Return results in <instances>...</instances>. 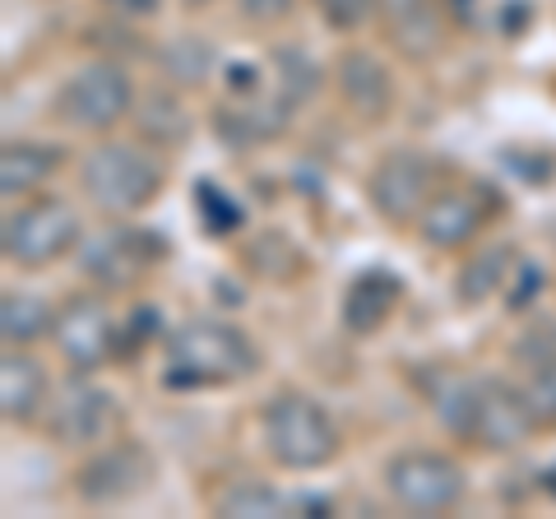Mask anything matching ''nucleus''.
<instances>
[{
    "mask_svg": "<svg viewBox=\"0 0 556 519\" xmlns=\"http://www.w3.org/2000/svg\"><path fill=\"white\" fill-rule=\"evenodd\" d=\"M316 5V14L325 20L329 33H362L371 20H376V10H380V0H311Z\"/></svg>",
    "mask_w": 556,
    "mask_h": 519,
    "instance_id": "obj_25",
    "label": "nucleus"
},
{
    "mask_svg": "<svg viewBox=\"0 0 556 519\" xmlns=\"http://www.w3.org/2000/svg\"><path fill=\"white\" fill-rule=\"evenodd\" d=\"M255 371H260L255 339L232 320L195 316V320H181L163 339V371H159L163 390H177V394L228 390L251 380Z\"/></svg>",
    "mask_w": 556,
    "mask_h": 519,
    "instance_id": "obj_1",
    "label": "nucleus"
},
{
    "mask_svg": "<svg viewBox=\"0 0 556 519\" xmlns=\"http://www.w3.org/2000/svg\"><path fill=\"white\" fill-rule=\"evenodd\" d=\"M525 400L538 413V422H556V357L529 367V376H525Z\"/></svg>",
    "mask_w": 556,
    "mask_h": 519,
    "instance_id": "obj_26",
    "label": "nucleus"
},
{
    "mask_svg": "<svg viewBox=\"0 0 556 519\" xmlns=\"http://www.w3.org/2000/svg\"><path fill=\"white\" fill-rule=\"evenodd\" d=\"M56 306L33 288H5L0 292V339L10 349H33L38 339H51Z\"/></svg>",
    "mask_w": 556,
    "mask_h": 519,
    "instance_id": "obj_19",
    "label": "nucleus"
},
{
    "mask_svg": "<svg viewBox=\"0 0 556 519\" xmlns=\"http://www.w3.org/2000/svg\"><path fill=\"white\" fill-rule=\"evenodd\" d=\"M186 5H208V0H186Z\"/></svg>",
    "mask_w": 556,
    "mask_h": 519,
    "instance_id": "obj_30",
    "label": "nucleus"
},
{
    "mask_svg": "<svg viewBox=\"0 0 556 519\" xmlns=\"http://www.w3.org/2000/svg\"><path fill=\"white\" fill-rule=\"evenodd\" d=\"M65 167V149L47 140H5L0 149V195L5 204L42 195L47 181Z\"/></svg>",
    "mask_w": 556,
    "mask_h": 519,
    "instance_id": "obj_18",
    "label": "nucleus"
},
{
    "mask_svg": "<svg viewBox=\"0 0 556 519\" xmlns=\"http://www.w3.org/2000/svg\"><path fill=\"white\" fill-rule=\"evenodd\" d=\"M51 404V376L28 349H10L0 357V418L10 427L38 422Z\"/></svg>",
    "mask_w": 556,
    "mask_h": 519,
    "instance_id": "obj_16",
    "label": "nucleus"
},
{
    "mask_svg": "<svg viewBox=\"0 0 556 519\" xmlns=\"http://www.w3.org/2000/svg\"><path fill=\"white\" fill-rule=\"evenodd\" d=\"M214 71V47L200 38H177L163 51V75H172L177 84H204Z\"/></svg>",
    "mask_w": 556,
    "mask_h": 519,
    "instance_id": "obj_24",
    "label": "nucleus"
},
{
    "mask_svg": "<svg viewBox=\"0 0 556 519\" xmlns=\"http://www.w3.org/2000/svg\"><path fill=\"white\" fill-rule=\"evenodd\" d=\"M159 478V459L144 441H112L93 445L89 459L75 469V496L93 510H121L135 506Z\"/></svg>",
    "mask_w": 556,
    "mask_h": 519,
    "instance_id": "obj_8",
    "label": "nucleus"
},
{
    "mask_svg": "<svg viewBox=\"0 0 556 519\" xmlns=\"http://www.w3.org/2000/svg\"><path fill=\"white\" fill-rule=\"evenodd\" d=\"M376 20L386 24L390 42L408 61H431L445 47V14L441 0H380Z\"/></svg>",
    "mask_w": 556,
    "mask_h": 519,
    "instance_id": "obj_17",
    "label": "nucleus"
},
{
    "mask_svg": "<svg viewBox=\"0 0 556 519\" xmlns=\"http://www.w3.org/2000/svg\"><path fill=\"white\" fill-rule=\"evenodd\" d=\"M167 260V241L149 228H116L89 241L79 255V269L98 292H130Z\"/></svg>",
    "mask_w": 556,
    "mask_h": 519,
    "instance_id": "obj_11",
    "label": "nucleus"
},
{
    "mask_svg": "<svg viewBox=\"0 0 556 519\" xmlns=\"http://www.w3.org/2000/svg\"><path fill=\"white\" fill-rule=\"evenodd\" d=\"M288 510V496L269 488V482H255V478H237L228 482L218 496H214V515H251V519H265V515H283Z\"/></svg>",
    "mask_w": 556,
    "mask_h": 519,
    "instance_id": "obj_21",
    "label": "nucleus"
},
{
    "mask_svg": "<svg viewBox=\"0 0 556 519\" xmlns=\"http://www.w3.org/2000/svg\"><path fill=\"white\" fill-rule=\"evenodd\" d=\"M441 422L464 441H478L482 450H515L533 436L538 413L525 400V385L482 376V380H455L437 394Z\"/></svg>",
    "mask_w": 556,
    "mask_h": 519,
    "instance_id": "obj_3",
    "label": "nucleus"
},
{
    "mask_svg": "<svg viewBox=\"0 0 556 519\" xmlns=\"http://www.w3.org/2000/svg\"><path fill=\"white\" fill-rule=\"evenodd\" d=\"M260 445L265 455L288 473H316L329 469L343 450L339 422L316 394L302 390H278L260 404Z\"/></svg>",
    "mask_w": 556,
    "mask_h": 519,
    "instance_id": "obj_4",
    "label": "nucleus"
},
{
    "mask_svg": "<svg viewBox=\"0 0 556 519\" xmlns=\"http://www.w3.org/2000/svg\"><path fill=\"white\" fill-rule=\"evenodd\" d=\"M334 93L357 121H386L394 112V75L390 65L367 47H348L334 61Z\"/></svg>",
    "mask_w": 556,
    "mask_h": 519,
    "instance_id": "obj_14",
    "label": "nucleus"
},
{
    "mask_svg": "<svg viewBox=\"0 0 556 519\" xmlns=\"http://www.w3.org/2000/svg\"><path fill=\"white\" fill-rule=\"evenodd\" d=\"M84 241L79 210L61 195H28L14 200L0 223V255L14 269H51Z\"/></svg>",
    "mask_w": 556,
    "mask_h": 519,
    "instance_id": "obj_5",
    "label": "nucleus"
},
{
    "mask_svg": "<svg viewBox=\"0 0 556 519\" xmlns=\"http://www.w3.org/2000/svg\"><path fill=\"white\" fill-rule=\"evenodd\" d=\"M116 422H121V400L89 376H75L70 385L51 394V404H47V436L65 450L102 445L116 431Z\"/></svg>",
    "mask_w": 556,
    "mask_h": 519,
    "instance_id": "obj_12",
    "label": "nucleus"
},
{
    "mask_svg": "<svg viewBox=\"0 0 556 519\" xmlns=\"http://www.w3.org/2000/svg\"><path fill=\"white\" fill-rule=\"evenodd\" d=\"M437 195V163L417 149H386L367 172V204L380 223L408 228Z\"/></svg>",
    "mask_w": 556,
    "mask_h": 519,
    "instance_id": "obj_10",
    "label": "nucleus"
},
{
    "mask_svg": "<svg viewBox=\"0 0 556 519\" xmlns=\"http://www.w3.org/2000/svg\"><path fill=\"white\" fill-rule=\"evenodd\" d=\"M79 190L98 214L108 218H139L159 204L167 190V163L144 140H102L84 153L79 163Z\"/></svg>",
    "mask_w": 556,
    "mask_h": 519,
    "instance_id": "obj_2",
    "label": "nucleus"
},
{
    "mask_svg": "<svg viewBox=\"0 0 556 519\" xmlns=\"http://www.w3.org/2000/svg\"><path fill=\"white\" fill-rule=\"evenodd\" d=\"M404 306V279L390 269H362L339 298V320L353 339H376Z\"/></svg>",
    "mask_w": 556,
    "mask_h": 519,
    "instance_id": "obj_15",
    "label": "nucleus"
},
{
    "mask_svg": "<svg viewBox=\"0 0 556 519\" xmlns=\"http://www.w3.org/2000/svg\"><path fill=\"white\" fill-rule=\"evenodd\" d=\"M274 89L283 93L292 107H302L311 93H320V65L306 56L302 47H283L274 51Z\"/></svg>",
    "mask_w": 556,
    "mask_h": 519,
    "instance_id": "obj_22",
    "label": "nucleus"
},
{
    "mask_svg": "<svg viewBox=\"0 0 556 519\" xmlns=\"http://www.w3.org/2000/svg\"><path fill=\"white\" fill-rule=\"evenodd\" d=\"M515 251L510 246H482L473 251L459 265L455 274V302L459 306H482V302H492L496 292H506L510 288V274H515Z\"/></svg>",
    "mask_w": 556,
    "mask_h": 519,
    "instance_id": "obj_20",
    "label": "nucleus"
},
{
    "mask_svg": "<svg viewBox=\"0 0 556 519\" xmlns=\"http://www.w3.org/2000/svg\"><path fill=\"white\" fill-rule=\"evenodd\" d=\"M195 210H200V223L214 237H232V232H241V223H247L241 200H232L214 177H200L195 181Z\"/></svg>",
    "mask_w": 556,
    "mask_h": 519,
    "instance_id": "obj_23",
    "label": "nucleus"
},
{
    "mask_svg": "<svg viewBox=\"0 0 556 519\" xmlns=\"http://www.w3.org/2000/svg\"><path fill=\"white\" fill-rule=\"evenodd\" d=\"M102 5H112L116 14H126V20H153V14L163 10V0H102Z\"/></svg>",
    "mask_w": 556,
    "mask_h": 519,
    "instance_id": "obj_29",
    "label": "nucleus"
},
{
    "mask_svg": "<svg viewBox=\"0 0 556 519\" xmlns=\"http://www.w3.org/2000/svg\"><path fill=\"white\" fill-rule=\"evenodd\" d=\"M380 482H386L394 506L408 515H450L455 506H464V496H468L464 464L431 445L394 450L386 459V478Z\"/></svg>",
    "mask_w": 556,
    "mask_h": 519,
    "instance_id": "obj_6",
    "label": "nucleus"
},
{
    "mask_svg": "<svg viewBox=\"0 0 556 519\" xmlns=\"http://www.w3.org/2000/svg\"><path fill=\"white\" fill-rule=\"evenodd\" d=\"M547 357H556V325H547V334H538V325L519 334V343H515L519 367H538V362H547Z\"/></svg>",
    "mask_w": 556,
    "mask_h": 519,
    "instance_id": "obj_28",
    "label": "nucleus"
},
{
    "mask_svg": "<svg viewBox=\"0 0 556 519\" xmlns=\"http://www.w3.org/2000/svg\"><path fill=\"white\" fill-rule=\"evenodd\" d=\"M51 343H56L61 362L75 376H93L108 362L121 357V325L108 306V292H70L56 306V325H51Z\"/></svg>",
    "mask_w": 556,
    "mask_h": 519,
    "instance_id": "obj_9",
    "label": "nucleus"
},
{
    "mask_svg": "<svg viewBox=\"0 0 556 519\" xmlns=\"http://www.w3.org/2000/svg\"><path fill=\"white\" fill-rule=\"evenodd\" d=\"M56 116L70 130L108 135L135 116V84L116 61H84L56 89Z\"/></svg>",
    "mask_w": 556,
    "mask_h": 519,
    "instance_id": "obj_7",
    "label": "nucleus"
},
{
    "mask_svg": "<svg viewBox=\"0 0 556 519\" xmlns=\"http://www.w3.org/2000/svg\"><path fill=\"white\" fill-rule=\"evenodd\" d=\"M492 223V204L482 200L478 186H445L427 200V210L417 214V241L431 251H464L473 246L478 232Z\"/></svg>",
    "mask_w": 556,
    "mask_h": 519,
    "instance_id": "obj_13",
    "label": "nucleus"
},
{
    "mask_svg": "<svg viewBox=\"0 0 556 519\" xmlns=\"http://www.w3.org/2000/svg\"><path fill=\"white\" fill-rule=\"evenodd\" d=\"M241 20H251L255 28H278L298 14V0H237Z\"/></svg>",
    "mask_w": 556,
    "mask_h": 519,
    "instance_id": "obj_27",
    "label": "nucleus"
}]
</instances>
